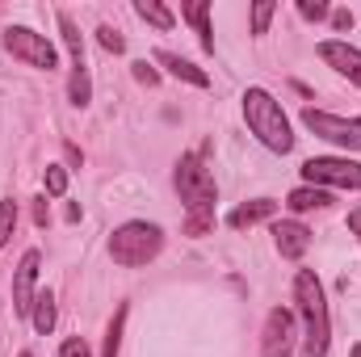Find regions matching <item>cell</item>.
<instances>
[{"label":"cell","instance_id":"cell-1","mask_svg":"<svg viewBox=\"0 0 361 357\" xmlns=\"http://www.w3.org/2000/svg\"><path fill=\"white\" fill-rule=\"evenodd\" d=\"M294 303L302 315V353L324 357L332 345V320H328V298H324V282L315 269L294 273Z\"/></svg>","mask_w":361,"mask_h":357},{"label":"cell","instance_id":"cell-2","mask_svg":"<svg viewBox=\"0 0 361 357\" xmlns=\"http://www.w3.org/2000/svg\"><path fill=\"white\" fill-rule=\"evenodd\" d=\"M244 122L248 131L277 156H286L294 147V131H290V118L281 109V101L269 89H248L244 92Z\"/></svg>","mask_w":361,"mask_h":357},{"label":"cell","instance_id":"cell-3","mask_svg":"<svg viewBox=\"0 0 361 357\" xmlns=\"http://www.w3.org/2000/svg\"><path fill=\"white\" fill-rule=\"evenodd\" d=\"M160 248H164V231L147 219H130V223L114 227V236H109V257L122 269H139L147 261H156Z\"/></svg>","mask_w":361,"mask_h":357},{"label":"cell","instance_id":"cell-4","mask_svg":"<svg viewBox=\"0 0 361 357\" xmlns=\"http://www.w3.org/2000/svg\"><path fill=\"white\" fill-rule=\"evenodd\" d=\"M180 202H185V214H214V202H219V185L210 177V169L197 160V156H180L177 173H173Z\"/></svg>","mask_w":361,"mask_h":357},{"label":"cell","instance_id":"cell-5","mask_svg":"<svg viewBox=\"0 0 361 357\" xmlns=\"http://www.w3.org/2000/svg\"><path fill=\"white\" fill-rule=\"evenodd\" d=\"M4 47L13 51V59L30 63V68H42V72H55L59 68V51L47 34H34L30 25H8L4 30Z\"/></svg>","mask_w":361,"mask_h":357},{"label":"cell","instance_id":"cell-6","mask_svg":"<svg viewBox=\"0 0 361 357\" xmlns=\"http://www.w3.org/2000/svg\"><path fill=\"white\" fill-rule=\"evenodd\" d=\"M302 181L315 189H361V164L349 156H311L302 164Z\"/></svg>","mask_w":361,"mask_h":357},{"label":"cell","instance_id":"cell-7","mask_svg":"<svg viewBox=\"0 0 361 357\" xmlns=\"http://www.w3.org/2000/svg\"><path fill=\"white\" fill-rule=\"evenodd\" d=\"M302 126L315 131L319 139L361 152V118H341V114H324V109H302Z\"/></svg>","mask_w":361,"mask_h":357},{"label":"cell","instance_id":"cell-8","mask_svg":"<svg viewBox=\"0 0 361 357\" xmlns=\"http://www.w3.org/2000/svg\"><path fill=\"white\" fill-rule=\"evenodd\" d=\"M294 311L290 307H273L269 320H265V332H261V357H290L294 349Z\"/></svg>","mask_w":361,"mask_h":357},{"label":"cell","instance_id":"cell-9","mask_svg":"<svg viewBox=\"0 0 361 357\" xmlns=\"http://www.w3.org/2000/svg\"><path fill=\"white\" fill-rule=\"evenodd\" d=\"M38 265H42V253L38 248H30L25 257H21V265L13 273V311L17 315H30L34 311V282H38Z\"/></svg>","mask_w":361,"mask_h":357},{"label":"cell","instance_id":"cell-10","mask_svg":"<svg viewBox=\"0 0 361 357\" xmlns=\"http://www.w3.org/2000/svg\"><path fill=\"white\" fill-rule=\"evenodd\" d=\"M319 59L361 89V51L357 47H349L345 38H328V42H319Z\"/></svg>","mask_w":361,"mask_h":357},{"label":"cell","instance_id":"cell-11","mask_svg":"<svg viewBox=\"0 0 361 357\" xmlns=\"http://www.w3.org/2000/svg\"><path fill=\"white\" fill-rule=\"evenodd\" d=\"M273 244L286 261H302V253L311 248V231L294 219H281V223H273Z\"/></svg>","mask_w":361,"mask_h":357},{"label":"cell","instance_id":"cell-12","mask_svg":"<svg viewBox=\"0 0 361 357\" xmlns=\"http://www.w3.org/2000/svg\"><path fill=\"white\" fill-rule=\"evenodd\" d=\"M156 63H160V68H169V76H177V80L193 85V89H210V76H206L197 63L180 59L177 51H156Z\"/></svg>","mask_w":361,"mask_h":357},{"label":"cell","instance_id":"cell-13","mask_svg":"<svg viewBox=\"0 0 361 357\" xmlns=\"http://www.w3.org/2000/svg\"><path fill=\"white\" fill-rule=\"evenodd\" d=\"M273 214H277V202H273V198H252V202H244V206H235V210L227 214V227L244 231V227H252V223H261V219H273Z\"/></svg>","mask_w":361,"mask_h":357},{"label":"cell","instance_id":"cell-14","mask_svg":"<svg viewBox=\"0 0 361 357\" xmlns=\"http://www.w3.org/2000/svg\"><path fill=\"white\" fill-rule=\"evenodd\" d=\"M180 17L197 30V38H202V47L206 51H214V30H210V4L206 0H193V4H180Z\"/></svg>","mask_w":361,"mask_h":357},{"label":"cell","instance_id":"cell-15","mask_svg":"<svg viewBox=\"0 0 361 357\" xmlns=\"http://www.w3.org/2000/svg\"><path fill=\"white\" fill-rule=\"evenodd\" d=\"M286 206L298 210V214H302V210H324V206H332V193H328V189H315V185H298V189L286 198Z\"/></svg>","mask_w":361,"mask_h":357},{"label":"cell","instance_id":"cell-16","mask_svg":"<svg viewBox=\"0 0 361 357\" xmlns=\"http://www.w3.org/2000/svg\"><path fill=\"white\" fill-rule=\"evenodd\" d=\"M30 320H34V332H42V337H51V332H55V320H59V311H55V294H51V290H42V294L34 298V311H30Z\"/></svg>","mask_w":361,"mask_h":357},{"label":"cell","instance_id":"cell-17","mask_svg":"<svg viewBox=\"0 0 361 357\" xmlns=\"http://www.w3.org/2000/svg\"><path fill=\"white\" fill-rule=\"evenodd\" d=\"M59 30H63V42H68V51H72V68H76V72H85V38H80L76 21H72L68 13H59Z\"/></svg>","mask_w":361,"mask_h":357},{"label":"cell","instance_id":"cell-18","mask_svg":"<svg viewBox=\"0 0 361 357\" xmlns=\"http://www.w3.org/2000/svg\"><path fill=\"white\" fill-rule=\"evenodd\" d=\"M135 13H139L143 21H152L156 30H173V25H177V17H173L160 0H135Z\"/></svg>","mask_w":361,"mask_h":357},{"label":"cell","instance_id":"cell-19","mask_svg":"<svg viewBox=\"0 0 361 357\" xmlns=\"http://www.w3.org/2000/svg\"><path fill=\"white\" fill-rule=\"evenodd\" d=\"M122 328H126V307L114 311V320H109V328H105V353L101 357H118V349H122Z\"/></svg>","mask_w":361,"mask_h":357},{"label":"cell","instance_id":"cell-20","mask_svg":"<svg viewBox=\"0 0 361 357\" xmlns=\"http://www.w3.org/2000/svg\"><path fill=\"white\" fill-rule=\"evenodd\" d=\"M68 97H72V105H89L92 101V80H89V68L85 72H72V85H68Z\"/></svg>","mask_w":361,"mask_h":357},{"label":"cell","instance_id":"cell-21","mask_svg":"<svg viewBox=\"0 0 361 357\" xmlns=\"http://www.w3.org/2000/svg\"><path fill=\"white\" fill-rule=\"evenodd\" d=\"M13 231H17V202L4 198V202H0V248L13 240Z\"/></svg>","mask_w":361,"mask_h":357},{"label":"cell","instance_id":"cell-22","mask_svg":"<svg viewBox=\"0 0 361 357\" xmlns=\"http://www.w3.org/2000/svg\"><path fill=\"white\" fill-rule=\"evenodd\" d=\"M42 185H47V193H51V198H63V193H68V169H59V164H47Z\"/></svg>","mask_w":361,"mask_h":357},{"label":"cell","instance_id":"cell-23","mask_svg":"<svg viewBox=\"0 0 361 357\" xmlns=\"http://www.w3.org/2000/svg\"><path fill=\"white\" fill-rule=\"evenodd\" d=\"M273 13H277V4H273V0H257V4H252V34H269Z\"/></svg>","mask_w":361,"mask_h":357},{"label":"cell","instance_id":"cell-24","mask_svg":"<svg viewBox=\"0 0 361 357\" xmlns=\"http://www.w3.org/2000/svg\"><path fill=\"white\" fill-rule=\"evenodd\" d=\"M97 42H101L105 51H114V55H122V51H126V38H122L114 25H101V30H97Z\"/></svg>","mask_w":361,"mask_h":357},{"label":"cell","instance_id":"cell-25","mask_svg":"<svg viewBox=\"0 0 361 357\" xmlns=\"http://www.w3.org/2000/svg\"><path fill=\"white\" fill-rule=\"evenodd\" d=\"M210 227H214V214H185V236L197 240V236H206Z\"/></svg>","mask_w":361,"mask_h":357},{"label":"cell","instance_id":"cell-26","mask_svg":"<svg viewBox=\"0 0 361 357\" xmlns=\"http://www.w3.org/2000/svg\"><path fill=\"white\" fill-rule=\"evenodd\" d=\"M298 13H302L307 21H324V17H328V4H324V0H298Z\"/></svg>","mask_w":361,"mask_h":357},{"label":"cell","instance_id":"cell-27","mask_svg":"<svg viewBox=\"0 0 361 357\" xmlns=\"http://www.w3.org/2000/svg\"><path fill=\"white\" fill-rule=\"evenodd\" d=\"M135 80H139V85H147V89H156V85H160V72H156L147 59H139V63H135Z\"/></svg>","mask_w":361,"mask_h":357},{"label":"cell","instance_id":"cell-28","mask_svg":"<svg viewBox=\"0 0 361 357\" xmlns=\"http://www.w3.org/2000/svg\"><path fill=\"white\" fill-rule=\"evenodd\" d=\"M59 357H92V353H89V345H85V337H68L59 345Z\"/></svg>","mask_w":361,"mask_h":357},{"label":"cell","instance_id":"cell-29","mask_svg":"<svg viewBox=\"0 0 361 357\" xmlns=\"http://www.w3.org/2000/svg\"><path fill=\"white\" fill-rule=\"evenodd\" d=\"M34 223H38V227L51 223V206H47V198H34Z\"/></svg>","mask_w":361,"mask_h":357},{"label":"cell","instance_id":"cell-30","mask_svg":"<svg viewBox=\"0 0 361 357\" xmlns=\"http://www.w3.org/2000/svg\"><path fill=\"white\" fill-rule=\"evenodd\" d=\"M332 25H336L341 34H345V30H353V13H349V8H336V13H332Z\"/></svg>","mask_w":361,"mask_h":357},{"label":"cell","instance_id":"cell-31","mask_svg":"<svg viewBox=\"0 0 361 357\" xmlns=\"http://www.w3.org/2000/svg\"><path fill=\"white\" fill-rule=\"evenodd\" d=\"M63 156H68V164H76V169L85 164V156H80V147H76V143H63Z\"/></svg>","mask_w":361,"mask_h":357},{"label":"cell","instance_id":"cell-32","mask_svg":"<svg viewBox=\"0 0 361 357\" xmlns=\"http://www.w3.org/2000/svg\"><path fill=\"white\" fill-rule=\"evenodd\" d=\"M63 219H68V223H80V206H76V202H72V206H68V210H63Z\"/></svg>","mask_w":361,"mask_h":357},{"label":"cell","instance_id":"cell-33","mask_svg":"<svg viewBox=\"0 0 361 357\" xmlns=\"http://www.w3.org/2000/svg\"><path fill=\"white\" fill-rule=\"evenodd\" d=\"M349 231H357V236H361V210H353V214H349Z\"/></svg>","mask_w":361,"mask_h":357},{"label":"cell","instance_id":"cell-34","mask_svg":"<svg viewBox=\"0 0 361 357\" xmlns=\"http://www.w3.org/2000/svg\"><path fill=\"white\" fill-rule=\"evenodd\" d=\"M349 357H361V341H357V345H353V353H349Z\"/></svg>","mask_w":361,"mask_h":357},{"label":"cell","instance_id":"cell-35","mask_svg":"<svg viewBox=\"0 0 361 357\" xmlns=\"http://www.w3.org/2000/svg\"><path fill=\"white\" fill-rule=\"evenodd\" d=\"M21 357H30V353H21Z\"/></svg>","mask_w":361,"mask_h":357}]
</instances>
